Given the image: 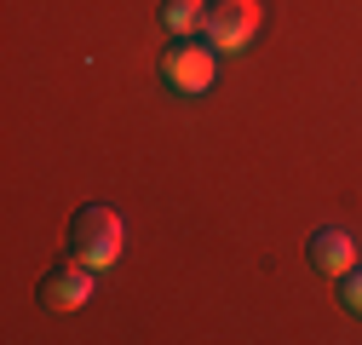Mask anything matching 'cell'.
<instances>
[{"instance_id": "5", "label": "cell", "mask_w": 362, "mask_h": 345, "mask_svg": "<svg viewBox=\"0 0 362 345\" xmlns=\"http://www.w3.org/2000/svg\"><path fill=\"white\" fill-rule=\"evenodd\" d=\"M305 253H310V265L322 271V276H345V271L356 265V236L339 230V225H328V230H316V236L305 242Z\"/></svg>"}, {"instance_id": "1", "label": "cell", "mask_w": 362, "mask_h": 345, "mask_svg": "<svg viewBox=\"0 0 362 345\" xmlns=\"http://www.w3.org/2000/svg\"><path fill=\"white\" fill-rule=\"evenodd\" d=\"M127 247V225H121V213L115 207H81L75 219H69V259H81V265H93V271H110L115 259Z\"/></svg>"}, {"instance_id": "3", "label": "cell", "mask_w": 362, "mask_h": 345, "mask_svg": "<svg viewBox=\"0 0 362 345\" xmlns=\"http://www.w3.org/2000/svg\"><path fill=\"white\" fill-rule=\"evenodd\" d=\"M218 75V52L213 47H196V40H185V47H173L161 58V86H173V93H207Z\"/></svg>"}, {"instance_id": "2", "label": "cell", "mask_w": 362, "mask_h": 345, "mask_svg": "<svg viewBox=\"0 0 362 345\" xmlns=\"http://www.w3.org/2000/svg\"><path fill=\"white\" fill-rule=\"evenodd\" d=\"M259 23H264V0H218V6H207L202 35L213 52H242L259 35Z\"/></svg>"}, {"instance_id": "4", "label": "cell", "mask_w": 362, "mask_h": 345, "mask_svg": "<svg viewBox=\"0 0 362 345\" xmlns=\"http://www.w3.org/2000/svg\"><path fill=\"white\" fill-rule=\"evenodd\" d=\"M93 265H81V259H69V265L47 271V282H40V305L47 311H81L86 299H93Z\"/></svg>"}, {"instance_id": "6", "label": "cell", "mask_w": 362, "mask_h": 345, "mask_svg": "<svg viewBox=\"0 0 362 345\" xmlns=\"http://www.w3.org/2000/svg\"><path fill=\"white\" fill-rule=\"evenodd\" d=\"M207 23V6H202V0H167V6H161V29L167 35H196Z\"/></svg>"}, {"instance_id": "7", "label": "cell", "mask_w": 362, "mask_h": 345, "mask_svg": "<svg viewBox=\"0 0 362 345\" xmlns=\"http://www.w3.org/2000/svg\"><path fill=\"white\" fill-rule=\"evenodd\" d=\"M339 299H345V311L362 317V265H351V271L339 276Z\"/></svg>"}]
</instances>
